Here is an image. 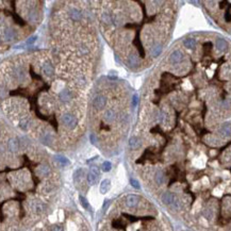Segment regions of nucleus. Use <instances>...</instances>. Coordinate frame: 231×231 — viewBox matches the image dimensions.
Wrapping results in <instances>:
<instances>
[{"label": "nucleus", "instance_id": "nucleus-16", "mask_svg": "<svg viewBox=\"0 0 231 231\" xmlns=\"http://www.w3.org/2000/svg\"><path fill=\"white\" fill-rule=\"evenodd\" d=\"M141 141L137 139V137H135V136H133V137H131L130 139V141H129V146L131 147L132 149H137V148H140L141 147Z\"/></svg>", "mask_w": 231, "mask_h": 231}, {"label": "nucleus", "instance_id": "nucleus-29", "mask_svg": "<svg viewBox=\"0 0 231 231\" xmlns=\"http://www.w3.org/2000/svg\"><path fill=\"white\" fill-rule=\"evenodd\" d=\"M137 95H133V97H132V105L133 107H136V105H137Z\"/></svg>", "mask_w": 231, "mask_h": 231}, {"label": "nucleus", "instance_id": "nucleus-15", "mask_svg": "<svg viewBox=\"0 0 231 231\" xmlns=\"http://www.w3.org/2000/svg\"><path fill=\"white\" fill-rule=\"evenodd\" d=\"M183 45H184V47L188 49H194L197 45V42L195 38H186V39H184V42H183Z\"/></svg>", "mask_w": 231, "mask_h": 231}, {"label": "nucleus", "instance_id": "nucleus-14", "mask_svg": "<svg viewBox=\"0 0 231 231\" xmlns=\"http://www.w3.org/2000/svg\"><path fill=\"white\" fill-rule=\"evenodd\" d=\"M115 118H116V112L114 111V110L110 109V110H108V111L105 112V122H112L114 119H115Z\"/></svg>", "mask_w": 231, "mask_h": 231}, {"label": "nucleus", "instance_id": "nucleus-19", "mask_svg": "<svg viewBox=\"0 0 231 231\" xmlns=\"http://www.w3.org/2000/svg\"><path fill=\"white\" fill-rule=\"evenodd\" d=\"M52 140H53V136L51 135V133H44L41 136V141L46 145L50 144V143L52 142Z\"/></svg>", "mask_w": 231, "mask_h": 231}, {"label": "nucleus", "instance_id": "nucleus-22", "mask_svg": "<svg viewBox=\"0 0 231 231\" xmlns=\"http://www.w3.org/2000/svg\"><path fill=\"white\" fill-rule=\"evenodd\" d=\"M55 160H57V162H59L61 165H67V164H69L68 160L66 159V158L62 157V156H57V157H55Z\"/></svg>", "mask_w": 231, "mask_h": 231}, {"label": "nucleus", "instance_id": "nucleus-8", "mask_svg": "<svg viewBox=\"0 0 231 231\" xmlns=\"http://www.w3.org/2000/svg\"><path fill=\"white\" fill-rule=\"evenodd\" d=\"M59 98L63 102H69L72 98V93L69 89H62L59 93Z\"/></svg>", "mask_w": 231, "mask_h": 231}, {"label": "nucleus", "instance_id": "nucleus-13", "mask_svg": "<svg viewBox=\"0 0 231 231\" xmlns=\"http://www.w3.org/2000/svg\"><path fill=\"white\" fill-rule=\"evenodd\" d=\"M69 16L72 20H80L82 14H81V12L77 8H72L69 10Z\"/></svg>", "mask_w": 231, "mask_h": 231}, {"label": "nucleus", "instance_id": "nucleus-7", "mask_svg": "<svg viewBox=\"0 0 231 231\" xmlns=\"http://www.w3.org/2000/svg\"><path fill=\"white\" fill-rule=\"evenodd\" d=\"M15 38H16V34L13 29L7 28L5 30L2 31V39H5V41L7 42H11V41H14Z\"/></svg>", "mask_w": 231, "mask_h": 231}, {"label": "nucleus", "instance_id": "nucleus-21", "mask_svg": "<svg viewBox=\"0 0 231 231\" xmlns=\"http://www.w3.org/2000/svg\"><path fill=\"white\" fill-rule=\"evenodd\" d=\"M14 75H15V77L18 79V80L22 81V79H24V77H25L24 69L20 68V67H15L14 68Z\"/></svg>", "mask_w": 231, "mask_h": 231}, {"label": "nucleus", "instance_id": "nucleus-10", "mask_svg": "<svg viewBox=\"0 0 231 231\" xmlns=\"http://www.w3.org/2000/svg\"><path fill=\"white\" fill-rule=\"evenodd\" d=\"M42 70H43V72L46 75V76H48V77L53 76V72H55L53 66L51 65L49 62H46V63H44V65L42 66Z\"/></svg>", "mask_w": 231, "mask_h": 231}, {"label": "nucleus", "instance_id": "nucleus-4", "mask_svg": "<svg viewBox=\"0 0 231 231\" xmlns=\"http://www.w3.org/2000/svg\"><path fill=\"white\" fill-rule=\"evenodd\" d=\"M153 180H155L156 184L159 186H163V184H165L166 182V175L165 172H163L162 169H159L156 172L155 176H153Z\"/></svg>", "mask_w": 231, "mask_h": 231}, {"label": "nucleus", "instance_id": "nucleus-5", "mask_svg": "<svg viewBox=\"0 0 231 231\" xmlns=\"http://www.w3.org/2000/svg\"><path fill=\"white\" fill-rule=\"evenodd\" d=\"M98 178H99L98 169L96 167H93L89 170V175H87V181H89V184H95L98 181Z\"/></svg>", "mask_w": 231, "mask_h": 231}, {"label": "nucleus", "instance_id": "nucleus-30", "mask_svg": "<svg viewBox=\"0 0 231 231\" xmlns=\"http://www.w3.org/2000/svg\"><path fill=\"white\" fill-rule=\"evenodd\" d=\"M89 140H91L92 144H96V137H95L94 134H91V135H89Z\"/></svg>", "mask_w": 231, "mask_h": 231}, {"label": "nucleus", "instance_id": "nucleus-6", "mask_svg": "<svg viewBox=\"0 0 231 231\" xmlns=\"http://www.w3.org/2000/svg\"><path fill=\"white\" fill-rule=\"evenodd\" d=\"M105 103H107V99L102 95H97L93 100V105H94L95 109H102L105 105Z\"/></svg>", "mask_w": 231, "mask_h": 231}, {"label": "nucleus", "instance_id": "nucleus-17", "mask_svg": "<svg viewBox=\"0 0 231 231\" xmlns=\"http://www.w3.org/2000/svg\"><path fill=\"white\" fill-rule=\"evenodd\" d=\"M110 184H111V182H110V180H108V179H105V180L101 182V184H100V193L101 194H105V193L109 191Z\"/></svg>", "mask_w": 231, "mask_h": 231}, {"label": "nucleus", "instance_id": "nucleus-27", "mask_svg": "<svg viewBox=\"0 0 231 231\" xmlns=\"http://www.w3.org/2000/svg\"><path fill=\"white\" fill-rule=\"evenodd\" d=\"M130 182H131V186H134L135 189H140V184H139V182H137L135 179H131Z\"/></svg>", "mask_w": 231, "mask_h": 231}, {"label": "nucleus", "instance_id": "nucleus-9", "mask_svg": "<svg viewBox=\"0 0 231 231\" xmlns=\"http://www.w3.org/2000/svg\"><path fill=\"white\" fill-rule=\"evenodd\" d=\"M215 47L218 51L223 52V51L227 50L228 49V43L225 41L224 38H217L215 42Z\"/></svg>", "mask_w": 231, "mask_h": 231}, {"label": "nucleus", "instance_id": "nucleus-1", "mask_svg": "<svg viewBox=\"0 0 231 231\" xmlns=\"http://www.w3.org/2000/svg\"><path fill=\"white\" fill-rule=\"evenodd\" d=\"M183 59H184V55L182 53L181 50H174L169 55V63L172 65H179L182 63Z\"/></svg>", "mask_w": 231, "mask_h": 231}, {"label": "nucleus", "instance_id": "nucleus-12", "mask_svg": "<svg viewBox=\"0 0 231 231\" xmlns=\"http://www.w3.org/2000/svg\"><path fill=\"white\" fill-rule=\"evenodd\" d=\"M8 147H9V150L12 151V152H16L19 149V142H18L17 139H11L8 143Z\"/></svg>", "mask_w": 231, "mask_h": 231}, {"label": "nucleus", "instance_id": "nucleus-18", "mask_svg": "<svg viewBox=\"0 0 231 231\" xmlns=\"http://www.w3.org/2000/svg\"><path fill=\"white\" fill-rule=\"evenodd\" d=\"M101 20H102V22H105V24L111 25L112 22H113V17H112L111 14L108 13V12H103V13L101 14Z\"/></svg>", "mask_w": 231, "mask_h": 231}, {"label": "nucleus", "instance_id": "nucleus-11", "mask_svg": "<svg viewBox=\"0 0 231 231\" xmlns=\"http://www.w3.org/2000/svg\"><path fill=\"white\" fill-rule=\"evenodd\" d=\"M162 49H163V46H162L161 43H156L155 45L151 47V55H152L153 58H157L159 57L160 55H161L162 52Z\"/></svg>", "mask_w": 231, "mask_h": 231}, {"label": "nucleus", "instance_id": "nucleus-26", "mask_svg": "<svg viewBox=\"0 0 231 231\" xmlns=\"http://www.w3.org/2000/svg\"><path fill=\"white\" fill-rule=\"evenodd\" d=\"M89 51V49L87 48V46H85V45H81L80 48H79V52H80L81 55H86Z\"/></svg>", "mask_w": 231, "mask_h": 231}, {"label": "nucleus", "instance_id": "nucleus-3", "mask_svg": "<svg viewBox=\"0 0 231 231\" xmlns=\"http://www.w3.org/2000/svg\"><path fill=\"white\" fill-rule=\"evenodd\" d=\"M62 122L65 126H67L68 128L74 129L77 125V118L74 115H72V114H64L62 116Z\"/></svg>", "mask_w": 231, "mask_h": 231}, {"label": "nucleus", "instance_id": "nucleus-28", "mask_svg": "<svg viewBox=\"0 0 231 231\" xmlns=\"http://www.w3.org/2000/svg\"><path fill=\"white\" fill-rule=\"evenodd\" d=\"M36 38H37L36 35H33L32 37H30V38H29L28 41H27V45H31V44H33L35 41H36Z\"/></svg>", "mask_w": 231, "mask_h": 231}, {"label": "nucleus", "instance_id": "nucleus-20", "mask_svg": "<svg viewBox=\"0 0 231 231\" xmlns=\"http://www.w3.org/2000/svg\"><path fill=\"white\" fill-rule=\"evenodd\" d=\"M128 63L130 64L131 66H137L140 64V60H139V57L136 55H131L130 57L128 58Z\"/></svg>", "mask_w": 231, "mask_h": 231}, {"label": "nucleus", "instance_id": "nucleus-2", "mask_svg": "<svg viewBox=\"0 0 231 231\" xmlns=\"http://www.w3.org/2000/svg\"><path fill=\"white\" fill-rule=\"evenodd\" d=\"M141 201V198L137 195H134V194H131V195H128L125 199V205H126L127 208H136L139 206Z\"/></svg>", "mask_w": 231, "mask_h": 231}, {"label": "nucleus", "instance_id": "nucleus-24", "mask_svg": "<svg viewBox=\"0 0 231 231\" xmlns=\"http://www.w3.org/2000/svg\"><path fill=\"white\" fill-rule=\"evenodd\" d=\"M79 199H80V203L81 206H82L84 209H89V203H87V200L84 198L83 196H80L79 197Z\"/></svg>", "mask_w": 231, "mask_h": 231}, {"label": "nucleus", "instance_id": "nucleus-23", "mask_svg": "<svg viewBox=\"0 0 231 231\" xmlns=\"http://www.w3.org/2000/svg\"><path fill=\"white\" fill-rule=\"evenodd\" d=\"M111 168H112V164L110 163L109 161L103 162V164H102V170L103 172H110Z\"/></svg>", "mask_w": 231, "mask_h": 231}, {"label": "nucleus", "instance_id": "nucleus-25", "mask_svg": "<svg viewBox=\"0 0 231 231\" xmlns=\"http://www.w3.org/2000/svg\"><path fill=\"white\" fill-rule=\"evenodd\" d=\"M19 127L22 129V130H27V129H28V127H29V120L28 119L22 120V122H20V124H19Z\"/></svg>", "mask_w": 231, "mask_h": 231}]
</instances>
